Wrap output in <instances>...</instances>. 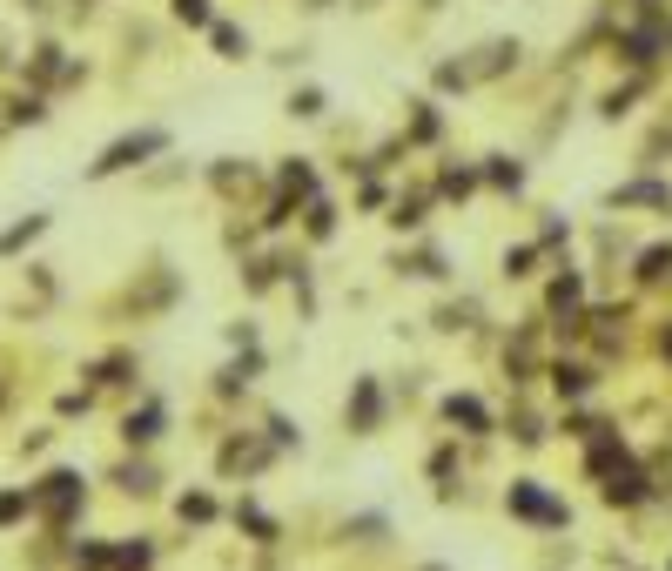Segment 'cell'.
<instances>
[{
	"label": "cell",
	"mask_w": 672,
	"mask_h": 571,
	"mask_svg": "<svg viewBox=\"0 0 672 571\" xmlns=\"http://www.w3.org/2000/svg\"><path fill=\"white\" fill-rule=\"evenodd\" d=\"M148 148H162V135H142V142H122V148H108V162H95L101 175H108V168H128L135 155H148Z\"/></svg>",
	"instance_id": "cell-1"
},
{
	"label": "cell",
	"mask_w": 672,
	"mask_h": 571,
	"mask_svg": "<svg viewBox=\"0 0 672 571\" xmlns=\"http://www.w3.org/2000/svg\"><path fill=\"white\" fill-rule=\"evenodd\" d=\"M176 14H182V21H196V27H202V21H209V0H176Z\"/></svg>",
	"instance_id": "cell-2"
}]
</instances>
